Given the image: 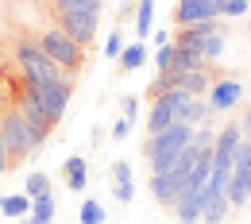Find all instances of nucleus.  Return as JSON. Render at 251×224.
I'll return each mask as SVG.
<instances>
[{
    "instance_id": "aec40b11",
    "label": "nucleus",
    "mask_w": 251,
    "mask_h": 224,
    "mask_svg": "<svg viewBox=\"0 0 251 224\" xmlns=\"http://www.w3.org/2000/svg\"><path fill=\"white\" fill-rule=\"evenodd\" d=\"M201 66H209V62H205L197 50H189V47H174V66H170V70H182V74H186V70H201Z\"/></svg>"
},
{
    "instance_id": "bb28decb",
    "label": "nucleus",
    "mask_w": 251,
    "mask_h": 224,
    "mask_svg": "<svg viewBox=\"0 0 251 224\" xmlns=\"http://www.w3.org/2000/svg\"><path fill=\"white\" fill-rule=\"evenodd\" d=\"M217 143V128L213 124H197L193 128V147H213Z\"/></svg>"
},
{
    "instance_id": "72a5a7b5",
    "label": "nucleus",
    "mask_w": 251,
    "mask_h": 224,
    "mask_svg": "<svg viewBox=\"0 0 251 224\" xmlns=\"http://www.w3.org/2000/svg\"><path fill=\"white\" fill-rule=\"evenodd\" d=\"M236 124H240V135H244V139H251V108L240 116V120H236Z\"/></svg>"
},
{
    "instance_id": "4468645a",
    "label": "nucleus",
    "mask_w": 251,
    "mask_h": 224,
    "mask_svg": "<svg viewBox=\"0 0 251 224\" xmlns=\"http://www.w3.org/2000/svg\"><path fill=\"white\" fill-rule=\"evenodd\" d=\"M228 213H232V201H228V193H209V201H205V213H201V224H224V221H228Z\"/></svg>"
},
{
    "instance_id": "2f4dec72",
    "label": "nucleus",
    "mask_w": 251,
    "mask_h": 224,
    "mask_svg": "<svg viewBox=\"0 0 251 224\" xmlns=\"http://www.w3.org/2000/svg\"><path fill=\"white\" fill-rule=\"evenodd\" d=\"M127 131H131V120H127V116H120V120L112 124V139H127Z\"/></svg>"
},
{
    "instance_id": "dca6fc26",
    "label": "nucleus",
    "mask_w": 251,
    "mask_h": 224,
    "mask_svg": "<svg viewBox=\"0 0 251 224\" xmlns=\"http://www.w3.org/2000/svg\"><path fill=\"white\" fill-rule=\"evenodd\" d=\"M155 31V0H139V8H135V39L143 43V39H151Z\"/></svg>"
},
{
    "instance_id": "423d86ee",
    "label": "nucleus",
    "mask_w": 251,
    "mask_h": 224,
    "mask_svg": "<svg viewBox=\"0 0 251 224\" xmlns=\"http://www.w3.org/2000/svg\"><path fill=\"white\" fill-rule=\"evenodd\" d=\"M58 16V27L70 39H77L81 47H93L97 31H100V12H54Z\"/></svg>"
},
{
    "instance_id": "0eeeda50",
    "label": "nucleus",
    "mask_w": 251,
    "mask_h": 224,
    "mask_svg": "<svg viewBox=\"0 0 251 224\" xmlns=\"http://www.w3.org/2000/svg\"><path fill=\"white\" fill-rule=\"evenodd\" d=\"M27 81V77H24ZM31 85V81H27ZM35 93H39V100H43V108L50 112V120L58 124L66 116V108H70V77H58V81H47V85H31Z\"/></svg>"
},
{
    "instance_id": "c85d7f7f",
    "label": "nucleus",
    "mask_w": 251,
    "mask_h": 224,
    "mask_svg": "<svg viewBox=\"0 0 251 224\" xmlns=\"http://www.w3.org/2000/svg\"><path fill=\"white\" fill-rule=\"evenodd\" d=\"M120 182H131V166H127L124 159L112 162V186H120Z\"/></svg>"
},
{
    "instance_id": "a878e982",
    "label": "nucleus",
    "mask_w": 251,
    "mask_h": 224,
    "mask_svg": "<svg viewBox=\"0 0 251 224\" xmlns=\"http://www.w3.org/2000/svg\"><path fill=\"white\" fill-rule=\"evenodd\" d=\"M127 47V39H124V31L116 27V31H108V39H104V58H120V50Z\"/></svg>"
},
{
    "instance_id": "f257e3e1",
    "label": "nucleus",
    "mask_w": 251,
    "mask_h": 224,
    "mask_svg": "<svg viewBox=\"0 0 251 224\" xmlns=\"http://www.w3.org/2000/svg\"><path fill=\"white\" fill-rule=\"evenodd\" d=\"M186 147H193V124H170V128L158 131V135H147L143 159L151 166V174H158V170H166L170 162L178 159Z\"/></svg>"
},
{
    "instance_id": "393cba45",
    "label": "nucleus",
    "mask_w": 251,
    "mask_h": 224,
    "mask_svg": "<svg viewBox=\"0 0 251 224\" xmlns=\"http://www.w3.org/2000/svg\"><path fill=\"white\" fill-rule=\"evenodd\" d=\"M151 62H155V74H166V70L174 66V43H166V47H155Z\"/></svg>"
},
{
    "instance_id": "c9c22d12",
    "label": "nucleus",
    "mask_w": 251,
    "mask_h": 224,
    "mask_svg": "<svg viewBox=\"0 0 251 224\" xmlns=\"http://www.w3.org/2000/svg\"><path fill=\"white\" fill-rule=\"evenodd\" d=\"M16 224H31V217H20V221H16Z\"/></svg>"
},
{
    "instance_id": "f8f14e48",
    "label": "nucleus",
    "mask_w": 251,
    "mask_h": 224,
    "mask_svg": "<svg viewBox=\"0 0 251 224\" xmlns=\"http://www.w3.org/2000/svg\"><path fill=\"white\" fill-rule=\"evenodd\" d=\"M174 124V108H170V97H155L151 108H147V135H158Z\"/></svg>"
},
{
    "instance_id": "9b49d317",
    "label": "nucleus",
    "mask_w": 251,
    "mask_h": 224,
    "mask_svg": "<svg viewBox=\"0 0 251 224\" xmlns=\"http://www.w3.org/2000/svg\"><path fill=\"white\" fill-rule=\"evenodd\" d=\"M228 201H232V209H240V205H248L251 201V166H232V178H228Z\"/></svg>"
},
{
    "instance_id": "4be33fe9",
    "label": "nucleus",
    "mask_w": 251,
    "mask_h": 224,
    "mask_svg": "<svg viewBox=\"0 0 251 224\" xmlns=\"http://www.w3.org/2000/svg\"><path fill=\"white\" fill-rule=\"evenodd\" d=\"M24 193L27 197H47L50 193V174H43V170H35V174H27V182H24Z\"/></svg>"
},
{
    "instance_id": "f3484780",
    "label": "nucleus",
    "mask_w": 251,
    "mask_h": 224,
    "mask_svg": "<svg viewBox=\"0 0 251 224\" xmlns=\"http://www.w3.org/2000/svg\"><path fill=\"white\" fill-rule=\"evenodd\" d=\"M54 213H58V201H54V193H47V197H35L31 201V224H54Z\"/></svg>"
},
{
    "instance_id": "c756f323",
    "label": "nucleus",
    "mask_w": 251,
    "mask_h": 224,
    "mask_svg": "<svg viewBox=\"0 0 251 224\" xmlns=\"http://www.w3.org/2000/svg\"><path fill=\"white\" fill-rule=\"evenodd\" d=\"M120 116H127V120L135 124V116H139V100H135V97H124V100H120Z\"/></svg>"
},
{
    "instance_id": "2eb2a0df",
    "label": "nucleus",
    "mask_w": 251,
    "mask_h": 224,
    "mask_svg": "<svg viewBox=\"0 0 251 224\" xmlns=\"http://www.w3.org/2000/svg\"><path fill=\"white\" fill-rule=\"evenodd\" d=\"M147 58H151V54H147V43H139V39H135V43H127L124 50H120V58H116V62H120L124 74H131V70L147 66Z\"/></svg>"
},
{
    "instance_id": "1a4fd4ad",
    "label": "nucleus",
    "mask_w": 251,
    "mask_h": 224,
    "mask_svg": "<svg viewBox=\"0 0 251 224\" xmlns=\"http://www.w3.org/2000/svg\"><path fill=\"white\" fill-rule=\"evenodd\" d=\"M205 100H209V108H213V112H232V108L244 100V85H240L236 77H217V81H213V89L205 93Z\"/></svg>"
},
{
    "instance_id": "a211bd4d",
    "label": "nucleus",
    "mask_w": 251,
    "mask_h": 224,
    "mask_svg": "<svg viewBox=\"0 0 251 224\" xmlns=\"http://www.w3.org/2000/svg\"><path fill=\"white\" fill-rule=\"evenodd\" d=\"M240 139H244V135H240V124H220L213 151H217V155H232V151L240 147Z\"/></svg>"
},
{
    "instance_id": "473e14b6",
    "label": "nucleus",
    "mask_w": 251,
    "mask_h": 224,
    "mask_svg": "<svg viewBox=\"0 0 251 224\" xmlns=\"http://www.w3.org/2000/svg\"><path fill=\"white\" fill-rule=\"evenodd\" d=\"M151 39H155V47H166V43H174V35L162 31V27H155V31H151Z\"/></svg>"
},
{
    "instance_id": "5701e85b",
    "label": "nucleus",
    "mask_w": 251,
    "mask_h": 224,
    "mask_svg": "<svg viewBox=\"0 0 251 224\" xmlns=\"http://www.w3.org/2000/svg\"><path fill=\"white\" fill-rule=\"evenodd\" d=\"M54 12H100L104 0H50Z\"/></svg>"
},
{
    "instance_id": "7c9ffc66",
    "label": "nucleus",
    "mask_w": 251,
    "mask_h": 224,
    "mask_svg": "<svg viewBox=\"0 0 251 224\" xmlns=\"http://www.w3.org/2000/svg\"><path fill=\"white\" fill-rule=\"evenodd\" d=\"M135 8H139V0H124V4L116 8V20H120V24H127V20H135Z\"/></svg>"
},
{
    "instance_id": "7ed1b4c3",
    "label": "nucleus",
    "mask_w": 251,
    "mask_h": 224,
    "mask_svg": "<svg viewBox=\"0 0 251 224\" xmlns=\"http://www.w3.org/2000/svg\"><path fill=\"white\" fill-rule=\"evenodd\" d=\"M0 139L8 147V162H24L27 155L39 151L35 147V135H31V128H27V120H24L20 108H12V112L0 116Z\"/></svg>"
},
{
    "instance_id": "f03ea898",
    "label": "nucleus",
    "mask_w": 251,
    "mask_h": 224,
    "mask_svg": "<svg viewBox=\"0 0 251 224\" xmlns=\"http://www.w3.org/2000/svg\"><path fill=\"white\" fill-rule=\"evenodd\" d=\"M39 47L50 54V62L66 70V74H77L81 66H85V47L77 43V39H70L62 27H47V31L39 35Z\"/></svg>"
},
{
    "instance_id": "ddd939ff",
    "label": "nucleus",
    "mask_w": 251,
    "mask_h": 224,
    "mask_svg": "<svg viewBox=\"0 0 251 224\" xmlns=\"http://www.w3.org/2000/svg\"><path fill=\"white\" fill-rule=\"evenodd\" d=\"M62 174H66V190H74V193H81L89 186V166H85L81 155H70L62 162Z\"/></svg>"
},
{
    "instance_id": "f704fd0d",
    "label": "nucleus",
    "mask_w": 251,
    "mask_h": 224,
    "mask_svg": "<svg viewBox=\"0 0 251 224\" xmlns=\"http://www.w3.org/2000/svg\"><path fill=\"white\" fill-rule=\"evenodd\" d=\"M8 166H12V162H8V147H4V139H0V174H4Z\"/></svg>"
},
{
    "instance_id": "cd10ccee",
    "label": "nucleus",
    "mask_w": 251,
    "mask_h": 224,
    "mask_svg": "<svg viewBox=\"0 0 251 224\" xmlns=\"http://www.w3.org/2000/svg\"><path fill=\"white\" fill-rule=\"evenodd\" d=\"M112 197H116L120 205H131V197H135V182H120V186H112Z\"/></svg>"
},
{
    "instance_id": "6ab92c4d",
    "label": "nucleus",
    "mask_w": 251,
    "mask_h": 224,
    "mask_svg": "<svg viewBox=\"0 0 251 224\" xmlns=\"http://www.w3.org/2000/svg\"><path fill=\"white\" fill-rule=\"evenodd\" d=\"M0 213L20 221V217L31 213V197H27V193H4V197H0Z\"/></svg>"
},
{
    "instance_id": "20e7f679",
    "label": "nucleus",
    "mask_w": 251,
    "mask_h": 224,
    "mask_svg": "<svg viewBox=\"0 0 251 224\" xmlns=\"http://www.w3.org/2000/svg\"><path fill=\"white\" fill-rule=\"evenodd\" d=\"M16 58H20V70H24V77H27L31 85H47V81H58V77H62V70L50 62V54H47L35 39H20Z\"/></svg>"
},
{
    "instance_id": "39448f33",
    "label": "nucleus",
    "mask_w": 251,
    "mask_h": 224,
    "mask_svg": "<svg viewBox=\"0 0 251 224\" xmlns=\"http://www.w3.org/2000/svg\"><path fill=\"white\" fill-rule=\"evenodd\" d=\"M20 112H24V120H27V128H31V135H35V147H43V143L50 139V131L58 128V124L50 120V112L43 108L39 93H35L27 81H24V93H20Z\"/></svg>"
},
{
    "instance_id": "9d476101",
    "label": "nucleus",
    "mask_w": 251,
    "mask_h": 224,
    "mask_svg": "<svg viewBox=\"0 0 251 224\" xmlns=\"http://www.w3.org/2000/svg\"><path fill=\"white\" fill-rule=\"evenodd\" d=\"M205 201H209V186H205V190H197V193H189V197H182V201L174 205V217H178V224H201Z\"/></svg>"
},
{
    "instance_id": "6e6552de",
    "label": "nucleus",
    "mask_w": 251,
    "mask_h": 224,
    "mask_svg": "<svg viewBox=\"0 0 251 224\" xmlns=\"http://www.w3.org/2000/svg\"><path fill=\"white\" fill-rule=\"evenodd\" d=\"M205 20H220V0H178L174 4V24L178 27L205 24Z\"/></svg>"
},
{
    "instance_id": "b1692460",
    "label": "nucleus",
    "mask_w": 251,
    "mask_h": 224,
    "mask_svg": "<svg viewBox=\"0 0 251 224\" xmlns=\"http://www.w3.org/2000/svg\"><path fill=\"white\" fill-rule=\"evenodd\" d=\"M251 12V0H220V20H240Z\"/></svg>"
},
{
    "instance_id": "412c9836",
    "label": "nucleus",
    "mask_w": 251,
    "mask_h": 224,
    "mask_svg": "<svg viewBox=\"0 0 251 224\" xmlns=\"http://www.w3.org/2000/svg\"><path fill=\"white\" fill-rule=\"evenodd\" d=\"M81 224H104L108 221V213H104V205L97 201V197H85L81 201V217H77Z\"/></svg>"
}]
</instances>
